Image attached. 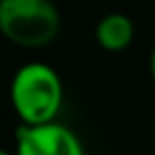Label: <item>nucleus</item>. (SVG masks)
<instances>
[{"label":"nucleus","instance_id":"1","mask_svg":"<svg viewBox=\"0 0 155 155\" xmlns=\"http://www.w3.org/2000/svg\"><path fill=\"white\" fill-rule=\"evenodd\" d=\"M9 98L25 126H41L55 121L64 98V87L57 71L48 64H25L16 71L9 87Z\"/></svg>","mask_w":155,"mask_h":155},{"label":"nucleus","instance_id":"6","mask_svg":"<svg viewBox=\"0 0 155 155\" xmlns=\"http://www.w3.org/2000/svg\"><path fill=\"white\" fill-rule=\"evenodd\" d=\"M0 155H16V153H9V150H5V148H0Z\"/></svg>","mask_w":155,"mask_h":155},{"label":"nucleus","instance_id":"5","mask_svg":"<svg viewBox=\"0 0 155 155\" xmlns=\"http://www.w3.org/2000/svg\"><path fill=\"white\" fill-rule=\"evenodd\" d=\"M150 78H153V82H155V46L150 50Z\"/></svg>","mask_w":155,"mask_h":155},{"label":"nucleus","instance_id":"4","mask_svg":"<svg viewBox=\"0 0 155 155\" xmlns=\"http://www.w3.org/2000/svg\"><path fill=\"white\" fill-rule=\"evenodd\" d=\"M132 39H135V25H132L130 16L121 14V12L105 14L96 25V41L107 53L126 50L132 44Z\"/></svg>","mask_w":155,"mask_h":155},{"label":"nucleus","instance_id":"2","mask_svg":"<svg viewBox=\"0 0 155 155\" xmlns=\"http://www.w3.org/2000/svg\"><path fill=\"white\" fill-rule=\"evenodd\" d=\"M0 32L21 48H41L57 39L59 12L50 0H0Z\"/></svg>","mask_w":155,"mask_h":155},{"label":"nucleus","instance_id":"3","mask_svg":"<svg viewBox=\"0 0 155 155\" xmlns=\"http://www.w3.org/2000/svg\"><path fill=\"white\" fill-rule=\"evenodd\" d=\"M16 155H84L75 132L62 123L16 128Z\"/></svg>","mask_w":155,"mask_h":155}]
</instances>
